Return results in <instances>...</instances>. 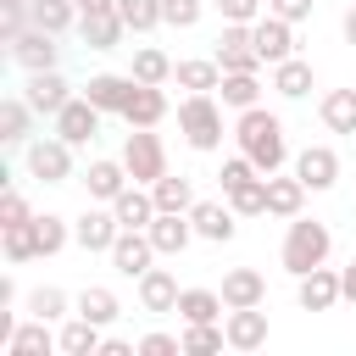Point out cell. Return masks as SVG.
Returning a JSON list of instances; mask_svg holds the SVG:
<instances>
[{
	"label": "cell",
	"mask_w": 356,
	"mask_h": 356,
	"mask_svg": "<svg viewBox=\"0 0 356 356\" xmlns=\"http://www.w3.org/2000/svg\"><path fill=\"white\" fill-rule=\"evenodd\" d=\"M234 139H239V150H245L261 172H278V167H284V156H289V145H284V122H278L273 111H261V106L239 111Z\"/></svg>",
	"instance_id": "obj_1"
},
{
	"label": "cell",
	"mask_w": 356,
	"mask_h": 356,
	"mask_svg": "<svg viewBox=\"0 0 356 356\" xmlns=\"http://www.w3.org/2000/svg\"><path fill=\"white\" fill-rule=\"evenodd\" d=\"M328 245H334L328 222H317V217H289V234H284V267H289L295 278H306L312 267L328 261Z\"/></svg>",
	"instance_id": "obj_2"
},
{
	"label": "cell",
	"mask_w": 356,
	"mask_h": 356,
	"mask_svg": "<svg viewBox=\"0 0 356 356\" xmlns=\"http://www.w3.org/2000/svg\"><path fill=\"white\" fill-rule=\"evenodd\" d=\"M178 128H184L189 150H217L222 145V111H217V100L211 95H189L178 106Z\"/></svg>",
	"instance_id": "obj_3"
},
{
	"label": "cell",
	"mask_w": 356,
	"mask_h": 356,
	"mask_svg": "<svg viewBox=\"0 0 356 356\" xmlns=\"http://www.w3.org/2000/svg\"><path fill=\"white\" fill-rule=\"evenodd\" d=\"M122 167H128V178H134V184H156V178L167 172V150H161V139H156L150 128H128Z\"/></svg>",
	"instance_id": "obj_4"
},
{
	"label": "cell",
	"mask_w": 356,
	"mask_h": 356,
	"mask_svg": "<svg viewBox=\"0 0 356 356\" xmlns=\"http://www.w3.org/2000/svg\"><path fill=\"white\" fill-rule=\"evenodd\" d=\"M217 67L222 72H256L261 67L256 39H250V22H222V33H217Z\"/></svg>",
	"instance_id": "obj_5"
},
{
	"label": "cell",
	"mask_w": 356,
	"mask_h": 356,
	"mask_svg": "<svg viewBox=\"0 0 356 356\" xmlns=\"http://www.w3.org/2000/svg\"><path fill=\"white\" fill-rule=\"evenodd\" d=\"M28 172L39 184H67L72 172V145L56 134V139H28Z\"/></svg>",
	"instance_id": "obj_6"
},
{
	"label": "cell",
	"mask_w": 356,
	"mask_h": 356,
	"mask_svg": "<svg viewBox=\"0 0 356 356\" xmlns=\"http://www.w3.org/2000/svg\"><path fill=\"white\" fill-rule=\"evenodd\" d=\"M100 117H106V111H100L95 100L78 95V100H67V106L56 111V134H61L67 145H89V139L100 134Z\"/></svg>",
	"instance_id": "obj_7"
},
{
	"label": "cell",
	"mask_w": 356,
	"mask_h": 356,
	"mask_svg": "<svg viewBox=\"0 0 356 356\" xmlns=\"http://www.w3.org/2000/svg\"><path fill=\"white\" fill-rule=\"evenodd\" d=\"M150 256H156V245H150L145 228H122L117 245H111V267H117L122 278H145V273H150Z\"/></svg>",
	"instance_id": "obj_8"
},
{
	"label": "cell",
	"mask_w": 356,
	"mask_h": 356,
	"mask_svg": "<svg viewBox=\"0 0 356 356\" xmlns=\"http://www.w3.org/2000/svg\"><path fill=\"white\" fill-rule=\"evenodd\" d=\"M250 39H256V56H261V61L295 56V22H284V17H273V11L250 22Z\"/></svg>",
	"instance_id": "obj_9"
},
{
	"label": "cell",
	"mask_w": 356,
	"mask_h": 356,
	"mask_svg": "<svg viewBox=\"0 0 356 356\" xmlns=\"http://www.w3.org/2000/svg\"><path fill=\"white\" fill-rule=\"evenodd\" d=\"M117 234H122V222H117V211H83L78 222H72V239L89 250V256H111V245H117Z\"/></svg>",
	"instance_id": "obj_10"
},
{
	"label": "cell",
	"mask_w": 356,
	"mask_h": 356,
	"mask_svg": "<svg viewBox=\"0 0 356 356\" xmlns=\"http://www.w3.org/2000/svg\"><path fill=\"white\" fill-rule=\"evenodd\" d=\"M122 33H128L122 11H83V17H78V39H83L89 50H117Z\"/></svg>",
	"instance_id": "obj_11"
},
{
	"label": "cell",
	"mask_w": 356,
	"mask_h": 356,
	"mask_svg": "<svg viewBox=\"0 0 356 356\" xmlns=\"http://www.w3.org/2000/svg\"><path fill=\"white\" fill-rule=\"evenodd\" d=\"M22 100L33 106V111H44V117H56L72 95H67V78L56 72V67H44V72H28V89H22Z\"/></svg>",
	"instance_id": "obj_12"
},
{
	"label": "cell",
	"mask_w": 356,
	"mask_h": 356,
	"mask_svg": "<svg viewBox=\"0 0 356 356\" xmlns=\"http://www.w3.org/2000/svg\"><path fill=\"white\" fill-rule=\"evenodd\" d=\"M134 89H139L134 72H128V78H122V72H95V78L83 83V100H95L100 111H117V117H122V106H128Z\"/></svg>",
	"instance_id": "obj_13"
},
{
	"label": "cell",
	"mask_w": 356,
	"mask_h": 356,
	"mask_svg": "<svg viewBox=\"0 0 356 356\" xmlns=\"http://www.w3.org/2000/svg\"><path fill=\"white\" fill-rule=\"evenodd\" d=\"M234 206H222V200H195L189 206V222H195V234L200 239H211V245H228L234 239Z\"/></svg>",
	"instance_id": "obj_14"
},
{
	"label": "cell",
	"mask_w": 356,
	"mask_h": 356,
	"mask_svg": "<svg viewBox=\"0 0 356 356\" xmlns=\"http://www.w3.org/2000/svg\"><path fill=\"white\" fill-rule=\"evenodd\" d=\"M145 234H150L156 256H184V245L195 239V222H189L184 211H156V222H150Z\"/></svg>",
	"instance_id": "obj_15"
},
{
	"label": "cell",
	"mask_w": 356,
	"mask_h": 356,
	"mask_svg": "<svg viewBox=\"0 0 356 356\" xmlns=\"http://www.w3.org/2000/svg\"><path fill=\"white\" fill-rule=\"evenodd\" d=\"M222 328H228V345L234 350H261L267 345V312L261 306H234Z\"/></svg>",
	"instance_id": "obj_16"
},
{
	"label": "cell",
	"mask_w": 356,
	"mask_h": 356,
	"mask_svg": "<svg viewBox=\"0 0 356 356\" xmlns=\"http://www.w3.org/2000/svg\"><path fill=\"white\" fill-rule=\"evenodd\" d=\"M334 300H345L339 273H334V267H312V273L300 278V312H334Z\"/></svg>",
	"instance_id": "obj_17"
},
{
	"label": "cell",
	"mask_w": 356,
	"mask_h": 356,
	"mask_svg": "<svg viewBox=\"0 0 356 356\" xmlns=\"http://www.w3.org/2000/svg\"><path fill=\"white\" fill-rule=\"evenodd\" d=\"M50 350H61V334H50V323H44V317L17 323V328H11V339H6V356H50Z\"/></svg>",
	"instance_id": "obj_18"
},
{
	"label": "cell",
	"mask_w": 356,
	"mask_h": 356,
	"mask_svg": "<svg viewBox=\"0 0 356 356\" xmlns=\"http://www.w3.org/2000/svg\"><path fill=\"white\" fill-rule=\"evenodd\" d=\"M11 61H17V67H28V72H44V67H56V33H44V28H28L22 39H11Z\"/></svg>",
	"instance_id": "obj_19"
},
{
	"label": "cell",
	"mask_w": 356,
	"mask_h": 356,
	"mask_svg": "<svg viewBox=\"0 0 356 356\" xmlns=\"http://www.w3.org/2000/svg\"><path fill=\"white\" fill-rule=\"evenodd\" d=\"M167 117V95H161V83H139L134 95H128V106H122V122L128 128H156Z\"/></svg>",
	"instance_id": "obj_20"
},
{
	"label": "cell",
	"mask_w": 356,
	"mask_h": 356,
	"mask_svg": "<svg viewBox=\"0 0 356 356\" xmlns=\"http://www.w3.org/2000/svg\"><path fill=\"white\" fill-rule=\"evenodd\" d=\"M295 172H300L306 189H334V178H339V156H334L328 145H306L300 161H295Z\"/></svg>",
	"instance_id": "obj_21"
},
{
	"label": "cell",
	"mask_w": 356,
	"mask_h": 356,
	"mask_svg": "<svg viewBox=\"0 0 356 356\" xmlns=\"http://www.w3.org/2000/svg\"><path fill=\"white\" fill-rule=\"evenodd\" d=\"M178 295H184V289H178V278H172L167 267H150V273L139 278V306L156 312V317H161V312H178Z\"/></svg>",
	"instance_id": "obj_22"
},
{
	"label": "cell",
	"mask_w": 356,
	"mask_h": 356,
	"mask_svg": "<svg viewBox=\"0 0 356 356\" xmlns=\"http://www.w3.org/2000/svg\"><path fill=\"white\" fill-rule=\"evenodd\" d=\"M222 300H228V312L234 306H261L267 300V278L256 267H234V273H222Z\"/></svg>",
	"instance_id": "obj_23"
},
{
	"label": "cell",
	"mask_w": 356,
	"mask_h": 356,
	"mask_svg": "<svg viewBox=\"0 0 356 356\" xmlns=\"http://www.w3.org/2000/svg\"><path fill=\"white\" fill-rule=\"evenodd\" d=\"M300 206H306V184H300V172H295V178L267 172V211H273V217H300Z\"/></svg>",
	"instance_id": "obj_24"
},
{
	"label": "cell",
	"mask_w": 356,
	"mask_h": 356,
	"mask_svg": "<svg viewBox=\"0 0 356 356\" xmlns=\"http://www.w3.org/2000/svg\"><path fill=\"white\" fill-rule=\"evenodd\" d=\"M83 184H89V200H117L128 189V167L122 161H89Z\"/></svg>",
	"instance_id": "obj_25"
},
{
	"label": "cell",
	"mask_w": 356,
	"mask_h": 356,
	"mask_svg": "<svg viewBox=\"0 0 356 356\" xmlns=\"http://www.w3.org/2000/svg\"><path fill=\"white\" fill-rule=\"evenodd\" d=\"M111 211H117L122 228H150V222H156V195H150V189H122V195L111 200Z\"/></svg>",
	"instance_id": "obj_26"
},
{
	"label": "cell",
	"mask_w": 356,
	"mask_h": 356,
	"mask_svg": "<svg viewBox=\"0 0 356 356\" xmlns=\"http://www.w3.org/2000/svg\"><path fill=\"white\" fill-rule=\"evenodd\" d=\"M145 189L156 195V211H189V206H195V184H189L184 172H178V178H172V172H161V178H156V184H145Z\"/></svg>",
	"instance_id": "obj_27"
},
{
	"label": "cell",
	"mask_w": 356,
	"mask_h": 356,
	"mask_svg": "<svg viewBox=\"0 0 356 356\" xmlns=\"http://www.w3.org/2000/svg\"><path fill=\"white\" fill-rule=\"evenodd\" d=\"M222 312H228V300H222L217 289H184V295H178V317H184V323H217Z\"/></svg>",
	"instance_id": "obj_28"
},
{
	"label": "cell",
	"mask_w": 356,
	"mask_h": 356,
	"mask_svg": "<svg viewBox=\"0 0 356 356\" xmlns=\"http://www.w3.org/2000/svg\"><path fill=\"white\" fill-rule=\"evenodd\" d=\"M273 89H278V95H289V100H300V95L312 89V61H300V56L273 61Z\"/></svg>",
	"instance_id": "obj_29"
},
{
	"label": "cell",
	"mask_w": 356,
	"mask_h": 356,
	"mask_svg": "<svg viewBox=\"0 0 356 356\" xmlns=\"http://www.w3.org/2000/svg\"><path fill=\"white\" fill-rule=\"evenodd\" d=\"M222 106H234V111H250L256 100H261V78L256 72H222Z\"/></svg>",
	"instance_id": "obj_30"
},
{
	"label": "cell",
	"mask_w": 356,
	"mask_h": 356,
	"mask_svg": "<svg viewBox=\"0 0 356 356\" xmlns=\"http://www.w3.org/2000/svg\"><path fill=\"white\" fill-rule=\"evenodd\" d=\"M28 134H33V106L28 100H0V139L28 145Z\"/></svg>",
	"instance_id": "obj_31"
},
{
	"label": "cell",
	"mask_w": 356,
	"mask_h": 356,
	"mask_svg": "<svg viewBox=\"0 0 356 356\" xmlns=\"http://www.w3.org/2000/svg\"><path fill=\"white\" fill-rule=\"evenodd\" d=\"M78 317H89V323H100V328H106V323H117V317H122V306H117V295H111L106 284H89V289L78 295Z\"/></svg>",
	"instance_id": "obj_32"
},
{
	"label": "cell",
	"mask_w": 356,
	"mask_h": 356,
	"mask_svg": "<svg viewBox=\"0 0 356 356\" xmlns=\"http://www.w3.org/2000/svg\"><path fill=\"white\" fill-rule=\"evenodd\" d=\"M61 356H100V323L72 317V323L61 328Z\"/></svg>",
	"instance_id": "obj_33"
},
{
	"label": "cell",
	"mask_w": 356,
	"mask_h": 356,
	"mask_svg": "<svg viewBox=\"0 0 356 356\" xmlns=\"http://www.w3.org/2000/svg\"><path fill=\"white\" fill-rule=\"evenodd\" d=\"M78 17H83L78 0H33V28H44V33H67Z\"/></svg>",
	"instance_id": "obj_34"
},
{
	"label": "cell",
	"mask_w": 356,
	"mask_h": 356,
	"mask_svg": "<svg viewBox=\"0 0 356 356\" xmlns=\"http://www.w3.org/2000/svg\"><path fill=\"white\" fill-rule=\"evenodd\" d=\"M323 122L334 134H356V89H328L323 95Z\"/></svg>",
	"instance_id": "obj_35"
},
{
	"label": "cell",
	"mask_w": 356,
	"mask_h": 356,
	"mask_svg": "<svg viewBox=\"0 0 356 356\" xmlns=\"http://www.w3.org/2000/svg\"><path fill=\"white\" fill-rule=\"evenodd\" d=\"M172 78H178L189 95H211V89L222 83V67H217V61H178Z\"/></svg>",
	"instance_id": "obj_36"
},
{
	"label": "cell",
	"mask_w": 356,
	"mask_h": 356,
	"mask_svg": "<svg viewBox=\"0 0 356 356\" xmlns=\"http://www.w3.org/2000/svg\"><path fill=\"white\" fill-rule=\"evenodd\" d=\"M184 356H211V350H222L228 345V328H217V323H184Z\"/></svg>",
	"instance_id": "obj_37"
},
{
	"label": "cell",
	"mask_w": 356,
	"mask_h": 356,
	"mask_svg": "<svg viewBox=\"0 0 356 356\" xmlns=\"http://www.w3.org/2000/svg\"><path fill=\"white\" fill-rule=\"evenodd\" d=\"M228 206H234L239 217H261V211H267V172L250 178V184H239V189H228Z\"/></svg>",
	"instance_id": "obj_38"
},
{
	"label": "cell",
	"mask_w": 356,
	"mask_h": 356,
	"mask_svg": "<svg viewBox=\"0 0 356 356\" xmlns=\"http://www.w3.org/2000/svg\"><path fill=\"white\" fill-rule=\"evenodd\" d=\"M33 28V0H0V39H22Z\"/></svg>",
	"instance_id": "obj_39"
},
{
	"label": "cell",
	"mask_w": 356,
	"mask_h": 356,
	"mask_svg": "<svg viewBox=\"0 0 356 356\" xmlns=\"http://www.w3.org/2000/svg\"><path fill=\"white\" fill-rule=\"evenodd\" d=\"M134 78H139V83H167V78H172V61H167L156 44H145V50H134Z\"/></svg>",
	"instance_id": "obj_40"
},
{
	"label": "cell",
	"mask_w": 356,
	"mask_h": 356,
	"mask_svg": "<svg viewBox=\"0 0 356 356\" xmlns=\"http://www.w3.org/2000/svg\"><path fill=\"white\" fill-rule=\"evenodd\" d=\"M0 245H6V261H33V256H39V239H33V222H17V228H0Z\"/></svg>",
	"instance_id": "obj_41"
},
{
	"label": "cell",
	"mask_w": 356,
	"mask_h": 356,
	"mask_svg": "<svg viewBox=\"0 0 356 356\" xmlns=\"http://www.w3.org/2000/svg\"><path fill=\"white\" fill-rule=\"evenodd\" d=\"M117 11H122V22L134 33H150L161 22V0H117Z\"/></svg>",
	"instance_id": "obj_42"
},
{
	"label": "cell",
	"mask_w": 356,
	"mask_h": 356,
	"mask_svg": "<svg viewBox=\"0 0 356 356\" xmlns=\"http://www.w3.org/2000/svg\"><path fill=\"white\" fill-rule=\"evenodd\" d=\"M33 239H39V256H56V250L67 245V222H61V217H50V211H44V217H33Z\"/></svg>",
	"instance_id": "obj_43"
},
{
	"label": "cell",
	"mask_w": 356,
	"mask_h": 356,
	"mask_svg": "<svg viewBox=\"0 0 356 356\" xmlns=\"http://www.w3.org/2000/svg\"><path fill=\"white\" fill-rule=\"evenodd\" d=\"M250 178H261V167H256V161H250L245 150H239L234 161H222V172H217V184H222V195H228V189H239V184H250Z\"/></svg>",
	"instance_id": "obj_44"
},
{
	"label": "cell",
	"mask_w": 356,
	"mask_h": 356,
	"mask_svg": "<svg viewBox=\"0 0 356 356\" xmlns=\"http://www.w3.org/2000/svg\"><path fill=\"white\" fill-rule=\"evenodd\" d=\"M28 312H33V317H44V323H56V317L67 312V295H61L56 284H44V289H33V295H28Z\"/></svg>",
	"instance_id": "obj_45"
},
{
	"label": "cell",
	"mask_w": 356,
	"mask_h": 356,
	"mask_svg": "<svg viewBox=\"0 0 356 356\" xmlns=\"http://www.w3.org/2000/svg\"><path fill=\"white\" fill-rule=\"evenodd\" d=\"M161 22L167 28H195L200 22V0H161Z\"/></svg>",
	"instance_id": "obj_46"
},
{
	"label": "cell",
	"mask_w": 356,
	"mask_h": 356,
	"mask_svg": "<svg viewBox=\"0 0 356 356\" xmlns=\"http://www.w3.org/2000/svg\"><path fill=\"white\" fill-rule=\"evenodd\" d=\"M17 222H33V211H28V200L17 189H6L0 195V228H17Z\"/></svg>",
	"instance_id": "obj_47"
},
{
	"label": "cell",
	"mask_w": 356,
	"mask_h": 356,
	"mask_svg": "<svg viewBox=\"0 0 356 356\" xmlns=\"http://www.w3.org/2000/svg\"><path fill=\"white\" fill-rule=\"evenodd\" d=\"M139 356H184V339H172V334H145V339H139Z\"/></svg>",
	"instance_id": "obj_48"
},
{
	"label": "cell",
	"mask_w": 356,
	"mask_h": 356,
	"mask_svg": "<svg viewBox=\"0 0 356 356\" xmlns=\"http://www.w3.org/2000/svg\"><path fill=\"white\" fill-rule=\"evenodd\" d=\"M222 22H256L261 17V0H217Z\"/></svg>",
	"instance_id": "obj_49"
},
{
	"label": "cell",
	"mask_w": 356,
	"mask_h": 356,
	"mask_svg": "<svg viewBox=\"0 0 356 356\" xmlns=\"http://www.w3.org/2000/svg\"><path fill=\"white\" fill-rule=\"evenodd\" d=\"M267 11L284 17V22H306L312 17V0H267Z\"/></svg>",
	"instance_id": "obj_50"
},
{
	"label": "cell",
	"mask_w": 356,
	"mask_h": 356,
	"mask_svg": "<svg viewBox=\"0 0 356 356\" xmlns=\"http://www.w3.org/2000/svg\"><path fill=\"white\" fill-rule=\"evenodd\" d=\"M139 345H128V339H100V356H134Z\"/></svg>",
	"instance_id": "obj_51"
},
{
	"label": "cell",
	"mask_w": 356,
	"mask_h": 356,
	"mask_svg": "<svg viewBox=\"0 0 356 356\" xmlns=\"http://www.w3.org/2000/svg\"><path fill=\"white\" fill-rule=\"evenodd\" d=\"M339 289H345V300H350V306H356V256H350V267H345V273H339Z\"/></svg>",
	"instance_id": "obj_52"
},
{
	"label": "cell",
	"mask_w": 356,
	"mask_h": 356,
	"mask_svg": "<svg viewBox=\"0 0 356 356\" xmlns=\"http://www.w3.org/2000/svg\"><path fill=\"white\" fill-rule=\"evenodd\" d=\"M78 11H117V0H78Z\"/></svg>",
	"instance_id": "obj_53"
},
{
	"label": "cell",
	"mask_w": 356,
	"mask_h": 356,
	"mask_svg": "<svg viewBox=\"0 0 356 356\" xmlns=\"http://www.w3.org/2000/svg\"><path fill=\"white\" fill-rule=\"evenodd\" d=\"M345 44H356V6L345 11Z\"/></svg>",
	"instance_id": "obj_54"
}]
</instances>
